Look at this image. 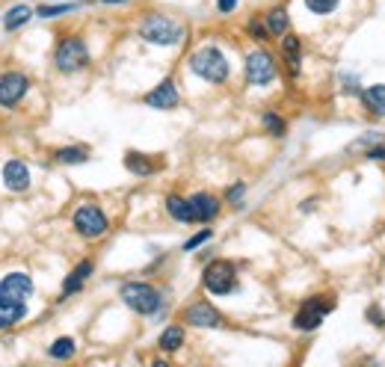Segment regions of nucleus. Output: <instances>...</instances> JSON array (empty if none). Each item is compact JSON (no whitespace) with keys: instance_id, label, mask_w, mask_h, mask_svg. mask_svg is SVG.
<instances>
[{"instance_id":"obj_1","label":"nucleus","mask_w":385,"mask_h":367,"mask_svg":"<svg viewBox=\"0 0 385 367\" xmlns=\"http://www.w3.org/2000/svg\"><path fill=\"white\" fill-rule=\"evenodd\" d=\"M190 69H193V74H198V78L208 80V83H226L228 80V59L214 45H205V48L193 50Z\"/></svg>"},{"instance_id":"obj_2","label":"nucleus","mask_w":385,"mask_h":367,"mask_svg":"<svg viewBox=\"0 0 385 367\" xmlns=\"http://www.w3.org/2000/svg\"><path fill=\"white\" fill-rule=\"evenodd\" d=\"M140 36L148 45L169 48V45H178L184 39V27L178 21L166 18V15H145L140 21Z\"/></svg>"},{"instance_id":"obj_3","label":"nucleus","mask_w":385,"mask_h":367,"mask_svg":"<svg viewBox=\"0 0 385 367\" xmlns=\"http://www.w3.org/2000/svg\"><path fill=\"white\" fill-rule=\"evenodd\" d=\"M119 296H122V302H125L131 311L143 314V317H152V314H157L160 311V302H164V299H160V290L152 287L148 282H128V285H122Z\"/></svg>"},{"instance_id":"obj_4","label":"nucleus","mask_w":385,"mask_h":367,"mask_svg":"<svg viewBox=\"0 0 385 367\" xmlns=\"http://www.w3.org/2000/svg\"><path fill=\"white\" fill-rule=\"evenodd\" d=\"M54 66L63 74H74V71L89 66V48H86V42L80 39V36H66V39L57 45Z\"/></svg>"},{"instance_id":"obj_5","label":"nucleus","mask_w":385,"mask_h":367,"mask_svg":"<svg viewBox=\"0 0 385 367\" xmlns=\"http://www.w3.org/2000/svg\"><path fill=\"white\" fill-rule=\"evenodd\" d=\"M202 285H205L208 294L226 296V294H231V290H238V267L226 258L210 261L205 267V273H202Z\"/></svg>"},{"instance_id":"obj_6","label":"nucleus","mask_w":385,"mask_h":367,"mask_svg":"<svg viewBox=\"0 0 385 367\" xmlns=\"http://www.w3.org/2000/svg\"><path fill=\"white\" fill-rule=\"evenodd\" d=\"M71 225H74V231H78L80 237H86V240H98V237H104V234H107L110 220H107V213H104L101 208H98V205H80L78 210H74Z\"/></svg>"},{"instance_id":"obj_7","label":"nucleus","mask_w":385,"mask_h":367,"mask_svg":"<svg viewBox=\"0 0 385 367\" xmlns=\"http://www.w3.org/2000/svg\"><path fill=\"white\" fill-rule=\"evenodd\" d=\"M243 71H246V83L252 86H270L276 80V59L270 57V50H252L243 59Z\"/></svg>"},{"instance_id":"obj_8","label":"nucleus","mask_w":385,"mask_h":367,"mask_svg":"<svg viewBox=\"0 0 385 367\" xmlns=\"http://www.w3.org/2000/svg\"><path fill=\"white\" fill-rule=\"evenodd\" d=\"M335 308L332 299H323V296H312L305 299L300 311L293 314V329H300V332H314V329L326 320V314Z\"/></svg>"},{"instance_id":"obj_9","label":"nucleus","mask_w":385,"mask_h":367,"mask_svg":"<svg viewBox=\"0 0 385 367\" xmlns=\"http://www.w3.org/2000/svg\"><path fill=\"white\" fill-rule=\"evenodd\" d=\"M30 92V80L21 71H0V107H15Z\"/></svg>"},{"instance_id":"obj_10","label":"nucleus","mask_w":385,"mask_h":367,"mask_svg":"<svg viewBox=\"0 0 385 367\" xmlns=\"http://www.w3.org/2000/svg\"><path fill=\"white\" fill-rule=\"evenodd\" d=\"M181 320L187 326H196V329H219L222 326V314L210 305L208 299H198V302H193V305L184 308Z\"/></svg>"},{"instance_id":"obj_11","label":"nucleus","mask_w":385,"mask_h":367,"mask_svg":"<svg viewBox=\"0 0 385 367\" xmlns=\"http://www.w3.org/2000/svg\"><path fill=\"white\" fill-rule=\"evenodd\" d=\"M145 104L152 107V110H175L181 104V95H178V86L172 83L169 78L166 80H160L152 92L145 95Z\"/></svg>"},{"instance_id":"obj_12","label":"nucleus","mask_w":385,"mask_h":367,"mask_svg":"<svg viewBox=\"0 0 385 367\" xmlns=\"http://www.w3.org/2000/svg\"><path fill=\"white\" fill-rule=\"evenodd\" d=\"M0 296L27 302L33 296V278L27 273H9V275H3V282H0Z\"/></svg>"},{"instance_id":"obj_13","label":"nucleus","mask_w":385,"mask_h":367,"mask_svg":"<svg viewBox=\"0 0 385 367\" xmlns=\"http://www.w3.org/2000/svg\"><path fill=\"white\" fill-rule=\"evenodd\" d=\"M190 201V210H193V222H210L217 220L219 213V199L214 193H196L187 199Z\"/></svg>"},{"instance_id":"obj_14","label":"nucleus","mask_w":385,"mask_h":367,"mask_svg":"<svg viewBox=\"0 0 385 367\" xmlns=\"http://www.w3.org/2000/svg\"><path fill=\"white\" fill-rule=\"evenodd\" d=\"M3 184H6V189H12V193H24V189L30 187V169H27V163L9 160L6 166H3Z\"/></svg>"},{"instance_id":"obj_15","label":"nucleus","mask_w":385,"mask_h":367,"mask_svg":"<svg viewBox=\"0 0 385 367\" xmlns=\"http://www.w3.org/2000/svg\"><path fill=\"white\" fill-rule=\"evenodd\" d=\"M95 273V264L92 261H80L78 267H74L68 275H66V282H63V299L74 296V294H80L83 285L89 282V275Z\"/></svg>"},{"instance_id":"obj_16","label":"nucleus","mask_w":385,"mask_h":367,"mask_svg":"<svg viewBox=\"0 0 385 367\" xmlns=\"http://www.w3.org/2000/svg\"><path fill=\"white\" fill-rule=\"evenodd\" d=\"M24 317H27V302L0 296V332H3V329H12L15 323H21Z\"/></svg>"},{"instance_id":"obj_17","label":"nucleus","mask_w":385,"mask_h":367,"mask_svg":"<svg viewBox=\"0 0 385 367\" xmlns=\"http://www.w3.org/2000/svg\"><path fill=\"white\" fill-rule=\"evenodd\" d=\"M264 27H267V33H270V39H273V36H284V33L291 30L288 9H284V6H273L267 15H264Z\"/></svg>"},{"instance_id":"obj_18","label":"nucleus","mask_w":385,"mask_h":367,"mask_svg":"<svg viewBox=\"0 0 385 367\" xmlns=\"http://www.w3.org/2000/svg\"><path fill=\"white\" fill-rule=\"evenodd\" d=\"M166 213L172 220H178V222H193V210H190V201L184 199V196H175V193H169L166 196Z\"/></svg>"},{"instance_id":"obj_19","label":"nucleus","mask_w":385,"mask_h":367,"mask_svg":"<svg viewBox=\"0 0 385 367\" xmlns=\"http://www.w3.org/2000/svg\"><path fill=\"white\" fill-rule=\"evenodd\" d=\"M362 104L374 116H385V86H368L362 92Z\"/></svg>"},{"instance_id":"obj_20","label":"nucleus","mask_w":385,"mask_h":367,"mask_svg":"<svg viewBox=\"0 0 385 367\" xmlns=\"http://www.w3.org/2000/svg\"><path fill=\"white\" fill-rule=\"evenodd\" d=\"M282 54H284V59H288V69H291L293 74L300 71V36L284 33V36H282Z\"/></svg>"},{"instance_id":"obj_21","label":"nucleus","mask_w":385,"mask_h":367,"mask_svg":"<svg viewBox=\"0 0 385 367\" xmlns=\"http://www.w3.org/2000/svg\"><path fill=\"white\" fill-rule=\"evenodd\" d=\"M54 160L57 163H66V166H78V163L89 160V151L83 145H68V148H57L54 151Z\"/></svg>"},{"instance_id":"obj_22","label":"nucleus","mask_w":385,"mask_h":367,"mask_svg":"<svg viewBox=\"0 0 385 367\" xmlns=\"http://www.w3.org/2000/svg\"><path fill=\"white\" fill-rule=\"evenodd\" d=\"M157 344H160V350H166V352L181 350L184 347V326H166L164 332H160Z\"/></svg>"},{"instance_id":"obj_23","label":"nucleus","mask_w":385,"mask_h":367,"mask_svg":"<svg viewBox=\"0 0 385 367\" xmlns=\"http://www.w3.org/2000/svg\"><path fill=\"white\" fill-rule=\"evenodd\" d=\"M33 18V9L30 6H24V3H15V6H9V12L3 15V27L6 30H18V27H24Z\"/></svg>"},{"instance_id":"obj_24","label":"nucleus","mask_w":385,"mask_h":367,"mask_svg":"<svg viewBox=\"0 0 385 367\" xmlns=\"http://www.w3.org/2000/svg\"><path fill=\"white\" fill-rule=\"evenodd\" d=\"M125 166H128V172L140 175V178H145V175H152L157 169L145 154H140V151H128V154H125Z\"/></svg>"},{"instance_id":"obj_25","label":"nucleus","mask_w":385,"mask_h":367,"mask_svg":"<svg viewBox=\"0 0 385 367\" xmlns=\"http://www.w3.org/2000/svg\"><path fill=\"white\" fill-rule=\"evenodd\" d=\"M74 352H78V344H74L71 338H57L54 344L48 347V356L57 359V361H66V359H71Z\"/></svg>"},{"instance_id":"obj_26","label":"nucleus","mask_w":385,"mask_h":367,"mask_svg":"<svg viewBox=\"0 0 385 367\" xmlns=\"http://www.w3.org/2000/svg\"><path fill=\"white\" fill-rule=\"evenodd\" d=\"M261 122H264L267 134H273V136H284V131H288V124H284V119H282V116H276V113H264V116H261Z\"/></svg>"},{"instance_id":"obj_27","label":"nucleus","mask_w":385,"mask_h":367,"mask_svg":"<svg viewBox=\"0 0 385 367\" xmlns=\"http://www.w3.org/2000/svg\"><path fill=\"white\" fill-rule=\"evenodd\" d=\"M341 0H305L308 12H314V15H329V12L338 9Z\"/></svg>"},{"instance_id":"obj_28","label":"nucleus","mask_w":385,"mask_h":367,"mask_svg":"<svg viewBox=\"0 0 385 367\" xmlns=\"http://www.w3.org/2000/svg\"><path fill=\"white\" fill-rule=\"evenodd\" d=\"M39 18H57V15H66V12H74L71 3H57V6H39V9H33Z\"/></svg>"},{"instance_id":"obj_29","label":"nucleus","mask_w":385,"mask_h":367,"mask_svg":"<svg viewBox=\"0 0 385 367\" xmlns=\"http://www.w3.org/2000/svg\"><path fill=\"white\" fill-rule=\"evenodd\" d=\"M210 237H214V231H210V229H202L198 234H193V237L187 240V243H184V252H196V249L202 246V243H208Z\"/></svg>"},{"instance_id":"obj_30","label":"nucleus","mask_w":385,"mask_h":367,"mask_svg":"<svg viewBox=\"0 0 385 367\" xmlns=\"http://www.w3.org/2000/svg\"><path fill=\"white\" fill-rule=\"evenodd\" d=\"M246 30H249V36H252V39H258V42H267L270 39V33H267V27H264V24H261V21H249V24H246Z\"/></svg>"},{"instance_id":"obj_31","label":"nucleus","mask_w":385,"mask_h":367,"mask_svg":"<svg viewBox=\"0 0 385 367\" xmlns=\"http://www.w3.org/2000/svg\"><path fill=\"white\" fill-rule=\"evenodd\" d=\"M243 193H246V184H234V187H228V193H226V199L231 201L234 208H240L243 205Z\"/></svg>"},{"instance_id":"obj_32","label":"nucleus","mask_w":385,"mask_h":367,"mask_svg":"<svg viewBox=\"0 0 385 367\" xmlns=\"http://www.w3.org/2000/svg\"><path fill=\"white\" fill-rule=\"evenodd\" d=\"M238 3H240V0H217V9L222 12V15H228V12L238 9Z\"/></svg>"},{"instance_id":"obj_33","label":"nucleus","mask_w":385,"mask_h":367,"mask_svg":"<svg viewBox=\"0 0 385 367\" xmlns=\"http://www.w3.org/2000/svg\"><path fill=\"white\" fill-rule=\"evenodd\" d=\"M365 157L368 160H385V145H370Z\"/></svg>"},{"instance_id":"obj_34","label":"nucleus","mask_w":385,"mask_h":367,"mask_svg":"<svg viewBox=\"0 0 385 367\" xmlns=\"http://www.w3.org/2000/svg\"><path fill=\"white\" fill-rule=\"evenodd\" d=\"M368 320L374 323V326H379V329L385 326V317H382V311H379V308H368Z\"/></svg>"},{"instance_id":"obj_35","label":"nucleus","mask_w":385,"mask_h":367,"mask_svg":"<svg viewBox=\"0 0 385 367\" xmlns=\"http://www.w3.org/2000/svg\"><path fill=\"white\" fill-rule=\"evenodd\" d=\"M344 92H358L356 78H344Z\"/></svg>"},{"instance_id":"obj_36","label":"nucleus","mask_w":385,"mask_h":367,"mask_svg":"<svg viewBox=\"0 0 385 367\" xmlns=\"http://www.w3.org/2000/svg\"><path fill=\"white\" fill-rule=\"evenodd\" d=\"M101 3H113L116 6V3H125V0H101Z\"/></svg>"}]
</instances>
